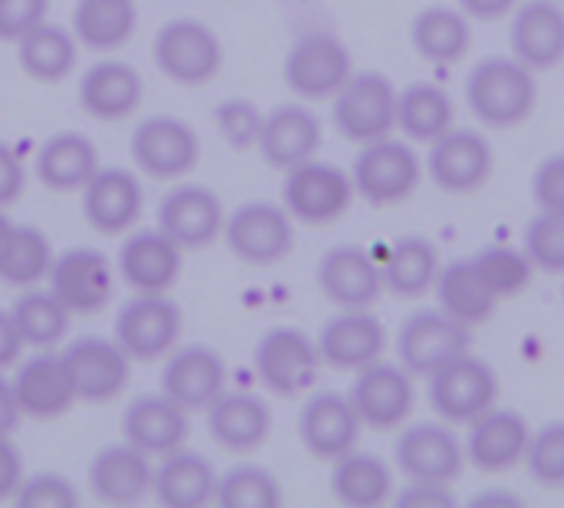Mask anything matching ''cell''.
Masks as SVG:
<instances>
[{"label": "cell", "instance_id": "1", "mask_svg": "<svg viewBox=\"0 0 564 508\" xmlns=\"http://www.w3.org/2000/svg\"><path fill=\"white\" fill-rule=\"evenodd\" d=\"M539 73L512 53L482 56L466 76V109L486 129H516L539 106Z\"/></svg>", "mask_w": 564, "mask_h": 508}, {"label": "cell", "instance_id": "2", "mask_svg": "<svg viewBox=\"0 0 564 508\" xmlns=\"http://www.w3.org/2000/svg\"><path fill=\"white\" fill-rule=\"evenodd\" d=\"M426 380V403L436 413V420L449 426H469L476 417L492 410L499 403L502 383L489 360L476 357L473 350L446 360L436 367Z\"/></svg>", "mask_w": 564, "mask_h": 508}, {"label": "cell", "instance_id": "3", "mask_svg": "<svg viewBox=\"0 0 564 508\" xmlns=\"http://www.w3.org/2000/svg\"><path fill=\"white\" fill-rule=\"evenodd\" d=\"M397 86L380 69H354L347 83L330 96L334 129L354 142L367 145L373 139L397 132Z\"/></svg>", "mask_w": 564, "mask_h": 508}, {"label": "cell", "instance_id": "4", "mask_svg": "<svg viewBox=\"0 0 564 508\" xmlns=\"http://www.w3.org/2000/svg\"><path fill=\"white\" fill-rule=\"evenodd\" d=\"M354 192L373 208H390L406 202L423 182V159L410 139L383 136L360 145L350 165Z\"/></svg>", "mask_w": 564, "mask_h": 508}, {"label": "cell", "instance_id": "5", "mask_svg": "<svg viewBox=\"0 0 564 508\" xmlns=\"http://www.w3.org/2000/svg\"><path fill=\"white\" fill-rule=\"evenodd\" d=\"M364 430L397 433L416 410V377L400 360H373L354 374L347 390Z\"/></svg>", "mask_w": 564, "mask_h": 508}, {"label": "cell", "instance_id": "6", "mask_svg": "<svg viewBox=\"0 0 564 508\" xmlns=\"http://www.w3.org/2000/svg\"><path fill=\"white\" fill-rule=\"evenodd\" d=\"M354 73L350 46L330 30L301 33L284 56V83L301 102L330 99Z\"/></svg>", "mask_w": 564, "mask_h": 508}, {"label": "cell", "instance_id": "7", "mask_svg": "<svg viewBox=\"0 0 564 508\" xmlns=\"http://www.w3.org/2000/svg\"><path fill=\"white\" fill-rule=\"evenodd\" d=\"M354 179L334 162H321L317 155L288 169L281 185V205L294 221L304 225H334L354 205Z\"/></svg>", "mask_w": 564, "mask_h": 508}, {"label": "cell", "instance_id": "8", "mask_svg": "<svg viewBox=\"0 0 564 508\" xmlns=\"http://www.w3.org/2000/svg\"><path fill=\"white\" fill-rule=\"evenodd\" d=\"M423 172L446 195H473L496 172V149L486 132L453 126L426 145Z\"/></svg>", "mask_w": 564, "mask_h": 508}, {"label": "cell", "instance_id": "9", "mask_svg": "<svg viewBox=\"0 0 564 508\" xmlns=\"http://www.w3.org/2000/svg\"><path fill=\"white\" fill-rule=\"evenodd\" d=\"M324 367L321 347L301 327H271L254 344V374L261 387L274 397H301L317 383Z\"/></svg>", "mask_w": 564, "mask_h": 508}, {"label": "cell", "instance_id": "10", "mask_svg": "<svg viewBox=\"0 0 564 508\" xmlns=\"http://www.w3.org/2000/svg\"><path fill=\"white\" fill-rule=\"evenodd\" d=\"M393 466L403 479L456 483L469 463L456 426L443 420H420V423H403L397 430Z\"/></svg>", "mask_w": 564, "mask_h": 508}, {"label": "cell", "instance_id": "11", "mask_svg": "<svg viewBox=\"0 0 564 508\" xmlns=\"http://www.w3.org/2000/svg\"><path fill=\"white\" fill-rule=\"evenodd\" d=\"M221 235L228 251L251 268H271L294 251V218L274 202L238 205L231 215H225Z\"/></svg>", "mask_w": 564, "mask_h": 508}, {"label": "cell", "instance_id": "12", "mask_svg": "<svg viewBox=\"0 0 564 508\" xmlns=\"http://www.w3.org/2000/svg\"><path fill=\"white\" fill-rule=\"evenodd\" d=\"M155 66L178 86H205L221 69V40L202 20H169L152 43Z\"/></svg>", "mask_w": 564, "mask_h": 508}, {"label": "cell", "instance_id": "13", "mask_svg": "<svg viewBox=\"0 0 564 508\" xmlns=\"http://www.w3.org/2000/svg\"><path fill=\"white\" fill-rule=\"evenodd\" d=\"M393 347H397V360L413 377L423 380L446 360L466 354L473 347V331L453 321L449 314H443L440 307H420L400 324Z\"/></svg>", "mask_w": 564, "mask_h": 508}, {"label": "cell", "instance_id": "14", "mask_svg": "<svg viewBox=\"0 0 564 508\" xmlns=\"http://www.w3.org/2000/svg\"><path fill=\"white\" fill-rule=\"evenodd\" d=\"M182 337V311L169 294H135L116 317V344L129 360L149 364L169 357Z\"/></svg>", "mask_w": 564, "mask_h": 508}, {"label": "cell", "instance_id": "15", "mask_svg": "<svg viewBox=\"0 0 564 508\" xmlns=\"http://www.w3.org/2000/svg\"><path fill=\"white\" fill-rule=\"evenodd\" d=\"M463 446H466V463L486 476H502L512 473L516 466H522L525 450H529V436H532V423L509 407H492L482 417H476L469 426H463Z\"/></svg>", "mask_w": 564, "mask_h": 508}, {"label": "cell", "instance_id": "16", "mask_svg": "<svg viewBox=\"0 0 564 508\" xmlns=\"http://www.w3.org/2000/svg\"><path fill=\"white\" fill-rule=\"evenodd\" d=\"M132 162L152 179H182L198 162V136L178 116H149L129 139Z\"/></svg>", "mask_w": 564, "mask_h": 508}, {"label": "cell", "instance_id": "17", "mask_svg": "<svg viewBox=\"0 0 564 508\" xmlns=\"http://www.w3.org/2000/svg\"><path fill=\"white\" fill-rule=\"evenodd\" d=\"M317 288L337 311H360L383 298V271L367 248L334 245L317 261Z\"/></svg>", "mask_w": 564, "mask_h": 508}, {"label": "cell", "instance_id": "18", "mask_svg": "<svg viewBox=\"0 0 564 508\" xmlns=\"http://www.w3.org/2000/svg\"><path fill=\"white\" fill-rule=\"evenodd\" d=\"M76 403H109L129 383V354L106 337H79L63 354Z\"/></svg>", "mask_w": 564, "mask_h": 508}, {"label": "cell", "instance_id": "19", "mask_svg": "<svg viewBox=\"0 0 564 508\" xmlns=\"http://www.w3.org/2000/svg\"><path fill=\"white\" fill-rule=\"evenodd\" d=\"M360 433H364V423L347 393L324 390L304 400L301 417H297V436H301V446L314 460L321 463L340 460L344 453L357 450Z\"/></svg>", "mask_w": 564, "mask_h": 508}, {"label": "cell", "instance_id": "20", "mask_svg": "<svg viewBox=\"0 0 564 508\" xmlns=\"http://www.w3.org/2000/svg\"><path fill=\"white\" fill-rule=\"evenodd\" d=\"M387 327L383 321L370 311H337L330 321H324L317 334V347L327 367L357 374L367 364L380 360L387 354Z\"/></svg>", "mask_w": 564, "mask_h": 508}, {"label": "cell", "instance_id": "21", "mask_svg": "<svg viewBox=\"0 0 564 508\" xmlns=\"http://www.w3.org/2000/svg\"><path fill=\"white\" fill-rule=\"evenodd\" d=\"M509 53L535 73L564 63V7L558 0H522L509 23Z\"/></svg>", "mask_w": 564, "mask_h": 508}, {"label": "cell", "instance_id": "22", "mask_svg": "<svg viewBox=\"0 0 564 508\" xmlns=\"http://www.w3.org/2000/svg\"><path fill=\"white\" fill-rule=\"evenodd\" d=\"M324 142V126L317 119L314 109H307L304 102H284L274 106L271 112H264L261 132H258V152L271 169H294L307 159L317 155Z\"/></svg>", "mask_w": 564, "mask_h": 508}, {"label": "cell", "instance_id": "23", "mask_svg": "<svg viewBox=\"0 0 564 508\" xmlns=\"http://www.w3.org/2000/svg\"><path fill=\"white\" fill-rule=\"evenodd\" d=\"M50 291L69 314H99L112 298V264L96 248H69L50 264Z\"/></svg>", "mask_w": 564, "mask_h": 508}, {"label": "cell", "instance_id": "24", "mask_svg": "<svg viewBox=\"0 0 564 508\" xmlns=\"http://www.w3.org/2000/svg\"><path fill=\"white\" fill-rule=\"evenodd\" d=\"M159 228L182 251H198L225 228L221 198L205 185H178L159 202Z\"/></svg>", "mask_w": 564, "mask_h": 508}, {"label": "cell", "instance_id": "25", "mask_svg": "<svg viewBox=\"0 0 564 508\" xmlns=\"http://www.w3.org/2000/svg\"><path fill=\"white\" fill-rule=\"evenodd\" d=\"M225 360L212 347L185 344L169 350L162 367V393L188 413L208 410V403L225 393Z\"/></svg>", "mask_w": 564, "mask_h": 508}, {"label": "cell", "instance_id": "26", "mask_svg": "<svg viewBox=\"0 0 564 508\" xmlns=\"http://www.w3.org/2000/svg\"><path fill=\"white\" fill-rule=\"evenodd\" d=\"M122 440L142 450L149 460H162L185 446L188 410H182L165 393H142L122 413Z\"/></svg>", "mask_w": 564, "mask_h": 508}, {"label": "cell", "instance_id": "27", "mask_svg": "<svg viewBox=\"0 0 564 508\" xmlns=\"http://www.w3.org/2000/svg\"><path fill=\"white\" fill-rule=\"evenodd\" d=\"M119 274L135 294H169L182 274V248L162 231H135L119 248Z\"/></svg>", "mask_w": 564, "mask_h": 508}, {"label": "cell", "instance_id": "28", "mask_svg": "<svg viewBox=\"0 0 564 508\" xmlns=\"http://www.w3.org/2000/svg\"><path fill=\"white\" fill-rule=\"evenodd\" d=\"M83 215L99 235H126L142 215V185L129 169L106 165L83 185Z\"/></svg>", "mask_w": 564, "mask_h": 508}, {"label": "cell", "instance_id": "29", "mask_svg": "<svg viewBox=\"0 0 564 508\" xmlns=\"http://www.w3.org/2000/svg\"><path fill=\"white\" fill-rule=\"evenodd\" d=\"M89 489L106 506H135L152 496V460L126 440L106 446L89 463Z\"/></svg>", "mask_w": 564, "mask_h": 508}, {"label": "cell", "instance_id": "30", "mask_svg": "<svg viewBox=\"0 0 564 508\" xmlns=\"http://www.w3.org/2000/svg\"><path fill=\"white\" fill-rule=\"evenodd\" d=\"M410 46L433 66H456L473 50V20L456 3H426L410 20Z\"/></svg>", "mask_w": 564, "mask_h": 508}, {"label": "cell", "instance_id": "31", "mask_svg": "<svg viewBox=\"0 0 564 508\" xmlns=\"http://www.w3.org/2000/svg\"><path fill=\"white\" fill-rule=\"evenodd\" d=\"M10 383H13L20 413L30 420H56L76 403L73 380L59 354L40 350L36 357L17 367V377Z\"/></svg>", "mask_w": 564, "mask_h": 508}, {"label": "cell", "instance_id": "32", "mask_svg": "<svg viewBox=\"0 0 564 508\" xmlns=\"http://www.w3.org/2000/svg\"><path fill=\"white\" fill-rule=\"evenodd\" d=\"M208 436L228 453H254L268 443L274 417L254 393H221L208 403Z\"/></svg>", "mask_w": 564, "mask_h": 508}, {"label": "cell", "instance_id": "33", "mask_svg": "<svg viewBox=\"0 0 564 508\" xmlns=\"http://www.w3.org/2000/svg\"><path fill=\"white\" fill-rule=\"evenodd\" d=\"M436 298V307L443 314H449L453 321H459L463 327L476 331L482 327L486 321H492L496 307H499V298L492 294V288L482 281L473 255L466 258H453V261H443L440 274H436V284L430 291Z\"/></svg>", "mask_w": 564, "mask_h": 508}, {"label": "cell", "instance_id": "34", "mask_svg": "<svg viewBox=\"0 0 564 508\" xmlns=\"http://www.w3.org/2000/svg\"><path fill=\"white\" fill-rule=\"evenodd\" d=\"M142 102V76L122 60H99L79 79V106L102 122L132 116Z\"/></svg>", "mask_w": 564, "mask_h": 508}, {"label": "cell", "instance_id": "35", "mask_svg": "<svg viewBox=\"0 0 564 508\" xmlns=\"http://www.w3.org/2000/svg\"><path fill=\"white\" fill-rule=\"evenodd\" d=\"M218 473L215 466L192 450H175L159 460L152 469V496L165 508H202L215 502Z\"/></svg>", "mask_w": 564, "mask_h": 508}, {"label": "cell", "instance_id": "36", "mask_svg": "<svg viewBox=\"0 0 564 508\" xmlns=\"http://www.w3.org/2000/svg\"><path fill=\"white\" fill-rule=\"evenodd\" d=\"M393 493H397L393 466L377 453H364L357 446V450H350V453H344L340 460L330 463V496L340 506H387L393 499Z\"/></svg>", "mask_w": 564, "mask_h": 508}, {"label": "cell", "instance_id": "37", "mask_svg": "<svg viewBox=\"0 0 564 508\" xmlns=\"http://www.w3.org/2000/svg\"><path fill=\"white\" fill-rule=\"evenodd\" d=\"M443 268L440 248L426 235H403L393 241L387 258L380 261L383 271V291L403 301L426 298L436 284V274Z\"/></svg>", "mask_w": 564, "mask_h": 508}, {"label": "cell", "instance_id": "38", "mask_svg": "<svg viewBox=\"0 0 564 508\" xmlns=\"http://www.w3.org/2000/svg\"><path fill=\"white\" fill-rule=\"evenodd\" d=\"M456 126V99L430 79H416L397 93V132L416 145H430Z\"/></svg>", "mask_w": 564, "mask_h": 508}, {"label": "cell", "instance_id": "39", "mask_svg": "<svg viewBox=\"0 0 564 508\" xmlns=\"http://www.w3.org/2000/svg\"><path fill=\"white\" fill-rule=\"evenodd\" d=\"M36 179L50 192H83V185L99 172L96 145L79 132H56L36 152Z\"/></svg>", "mask_w": 564, "mask_h": 508}, {"label": "cell", "instance_id": "40", "mask_svg": "<svg viewBox=\"0 0 564 508\" xmlns=\"http://www.w3.org/2000/svg\"><path fill=\"white\" fill-rule=\"evenodd\" d=\"M13 43H17L20 69L36 83H59L76 69V43L79 40L73 36V30H66L59 23L43 20Z\"/></svg>", "mask_w": 564, "mask_h": 508}, {"label": "cell", "instance_id": "41", "mask_svg": "<svg viewBox=\"0 0 564 508\" xmlns=\"http://www.w3.org/2000/svg\"><path fill=\"white\" fill-rule=\"evenodd\" d=\"M135 23L139 13L132 0H79L73 10V36L96 53L122 50L132 40Z\"/></svg>", "mask_w": 564, "mask_h": 508}, {"label": "cell", "instance_id": "42", "mask_svg": "<svg viewBox=\"0 0 564 508\" xmlns=\"http://www.w3.org/2000/svg\"><path fill=\"white\" fill-rule=\"evenodd\" d=\"M10 317L20 331V341L23 347H33V350H50L56 347L66 331H69V307L53 294V291H26L13 301L10 307Z\"/></svg>", "mask_w": 564, "mask_h": 508}, {"label": "cell", "instance_id": "43", "mask_svg": "<svg viewBox=\"0 0 564 508\" xmlns=\"http://www.w3.org/2000/svg\"><path fill=\"white\" fill-rule=\"evenodd\" d=\"M53 251L40 228L33 225H13L10 245L0 261V281L10 288H33L40 278L50 274Z\"/></svg>", "mask_w": 564, "mask_h": 508}, {"label": "cell", "instance_id": "44", "mask_svg": "<svg viewBox=\"0 0 564 508\" xmlns=\"http://www.w3.org/2000/svg\"><path fill=\"white\" fill-rule=\"evenodd\" d=\"M473 261L499 301L519 298L532 284V274H535L532 258L525 255V248H516V245H486L473 255Z\"/></svg>", "mask_w": 564, "mask_h": 508}, {"label": "cell", "instance_id": "45", "mask_svg": "<svg viewBox=\"0 0 564 508\" xmlns=\"http://www.w3.org/2000/svg\"><path fill=\"white\" fill-rule=\"evenodd\" d=\"M284 502L281 483L264 466H231L218 476L215 506L221 508H278Z\"/></svg>", "mask_w": 564, "mask_h": 508}, {"label": "cell", "instance_id": "46", "mask_svg": "<svg viewBox=\"0 0 564 508\" xmlns=\"http://www.w3.org/2000/svg\"><path fill=\"white\" fill-rule=\"evenodd\" d=\"M522 466L545 489H564V420H549L529 436Z\"/></svg>", "mask_w": 564, "mask_h": 508}, {"label": "cell", "instance_id": "47", "mask_svg": "<svg viewBox=\"0 0 564 508\" xmlns=\"http://www.w3.org/2000/svg\"><path fill=\"white\" fill-rule=\"evenodd\" d=\"M522 248L532 258L535 271L564 274V215L535 212V218L525 225Z\"/></svg>", "mask_w": 564, "mask_h": 508}, {"label": "cell", "instance_id": "48", "mask_svg": "<svg viewBox=\"0 0 564 508\" xmlns=\"http://www.w3.org/2000/svg\"><path fill=\"white\" fill-rule=\"evenodd\" d=\"M264 112L241 96H228L215 106V126L221 132V139L231 149H251L258 145V132H261Z\"/></svg>", "mask_w": 564, "mask_h": 508}, {"label": "cell", "instance_id": "49", "mask_svg": "<svg viewBox=\"0 0 564 508\" xmlns=\"http://www.w3.org/2000/svg\"><path fill=\"white\" fill-rule=\"evenodd\" d=\"M13 502L20 508H73L79 506V489L59 473H36L23 476Z\"/></svg>", "mask_w": 564, "mask_h": 508}, {"label": "cell", "instance_id": "50", "mask_svg": "<svg viewBox=\"0 0 564 508\" xmlns=\"http://www.w3.org/2000/svg\"><path fill=\"white\" fill-rule=\"evenodd\" d=\"M532 202L539 212L564 215V152L545 155L532 172Z\"/></svg>", "mask_w": 564, "mask_h": 508}, {"label": "cell", "instance_id": "51", "mask_svg": "<svg viewBox=\"0 0 564 508\" xmlns=\"http://www.w3.org/2000/svg\"><path fill=\"white\" fill-rule=\"evenodd\" d=\"M390 502L400 508H449L456 506V493H453V483L406 479V483L393 493Z\"/></svg>", "mask_w": 564, "mask_h": 508}, {"label": "cell", "instance_id": "52", "mask_svg": "<svg viewBox=\"0 0 564 508\" xmlns=\"http://www.w3.org/2000/svg\"><path fill=\"white\" fill-rule=\"evenodd\" d=\"M46 7L50 0H0V40H20L46 20Z\"/></svg>", "mask_w": 564, "mask_h": 508}, {"label": "cell", "instance_id": "53", "mask_svg": "<svg viewBox=\"0 0 564 508\" xmlns=\"http://www.w3.org/2000/svg\"><path fill=\"white\" fill-rule=\"evenodd\" d=\"M23 182H26V175H23L20 155L10 145L0 142V208H7V205H13L20 198Z\"/></svg>", "mask_w": 564, "mask_h": 508}, {"label": "cell", "instance_id": "54", "mask_svg": "<svg viewBox=\"0 0 564 508\" xmlns=\"http://www.w3.org/2000/svg\"><path fill=\"white\" fill-rule=\"evenodd\" d=\"M23 483V460L17 453V446L10 443V436H0V502H13L17 486Z\"/></svg>", "mask_w": 564, "mask_h": 508}, {"label": "cell", "instance_id": "55", "mask_svg": "<svg viewBox=\"0 0 564 508\" xmlns=\"http://www.w3.org/2000/svg\"><path fill=\"white\" fill-rule=\"evenodd\" d=\"M469 20H479V23H496L502 17H512V10L522 3V0H453Z\"/></svg>", "mask_w": 564, "mask_h": 508}, {"label": "cell", "instance_id": "56", "mask_svg": "<svg viewBox=\"0 0 564 508\" xmlns=\"http://www.w3.org/2000/svg\"><path fill=\"white\" fill-rule=\"evenodd\" d=\"M20 350H23V341H20V331L10 317V311H0V370L13 367L20 360Z\"/></svg>", "mask_w": 564, "mask_h": 508}, {"label": "cell", "instance_id": "57", "mask_svg": "<svg viewBox=\"0 0 564 508\" xmlns=\"http://www.w3.org/2000/svg\"><path fill=\"white\" fill-rule=\"evenodd\" d=\"M20 407H17V397H13V383L3 377L0 370V436H10L13 426L20 423Z\"/></svg>", "mask_w": 564, "mask_h": 508}, {"label": "cell", "instance_id": "58", "mask_svg": "<svg viewBox=\"0 0 564 508\" xmlns=\"http://www.w3.org/2000/svg\"><path fill=\"white\" fill-rule=\"evenodd\" d=\"M525 499L512 489H482L469 499V508H522Z\"/></svg>", "mask_w": 564, "mask_h": 508}, {"label": "cell", "instance_id": "59", "mask_svg": "<svg viewBox=\"0 0 564 508\" xmlns=\"http://www.w3.org/2000/svg\"><path fill=\"white\" fill-rule=\"evenodd\" d=\"M10 235H13V221L3 215V208H0V261H3V251H7V245H10Z\"/></svg>", "mask_w": 564, "mask_h": 508}, {"label": "cell", "instance_id": "60", "mask_svg": "<svg viewBox=\"0 0 564 508\" xmlns=\"http://www.w3.org/2000/svg\"><path fill=\"white\" fill-rule=\"evenodd\" d=\"M562 278H564V274H562ZM562 298H564V284H562Z\"/></svg>", "mask_w": 564, "mask_h": 508}]
</instances>
